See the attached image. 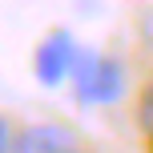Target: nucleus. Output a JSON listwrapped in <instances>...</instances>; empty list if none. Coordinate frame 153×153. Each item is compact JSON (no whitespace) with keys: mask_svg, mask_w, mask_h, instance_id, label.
I'll return each mask as SVG.
<instances>
[{"mask_svg":"<svg viewBox=\"0 0 153 153\" xmlns=\"http://www.w3.org/2000/svg\"><path fill=\"white\" fill-rule=\"evenodd\" d=\"M73 93L81 105H113L125 93V69L105 53H81L73 69Z\"/></svg>","mask_w":153,"mask_h":153,"instance_id":"nucleus-1","label":"nucleus"},{"mask_svg":"<svg viewBox=\"0 0 153 153\" xmlns=\"http://www.w3.org/2000/svg\"><path fill=\"white\" fill-rule=\"evenodd\" d=\"M76 61H81V48H76L73 32L56 28V32H48V36L40 40L36 56H32V69H36V81H40V85L56 89V85L73 81V69H76Z\"/></svg>","mask_w":153,"mask_h":153,"instance_id":"nucleus-2","label":"nucleus"},{"mask_svg":"<svg viewBox=\"0 0 153 153\" xmlns=\"http://www.w3.org/2000/svg\"><path fill=\"white\" fill-rule=\"evenodd\" d=\"M12 153H81L69 129L61 125H28L16 133Z\"/></svg>","mask_w":153,"mask_h":153,"instance_id":"nucleus-3","label":"nucleus"},{"mask_svg":"<svg viewBox=\"0 0 153 153\" xmlns=\"http://www.w3.org/2000/svg\"><path fill=\"white\" fill-rule=\"evenodd\" d=\"M137 125H141V133H145V141L153 145V81L141 89V97H137Z\"/></svg>","mask_w":153,"mask_h":153,"instance_id":"nucleus-4","label":"nucleus"},{"mask_svg":"<svg viewBox=\"0 0 153 153\" xmlns=\"http://www.w3.org/2000/svg\"><path fill=\"white\" fill-rule=\"evenodd\" d=\"M12 129H8V121H4V117H0V153H12Z\"/></svg>","mask_w":153,"mask_h":153,"instance_id":"nucleus-5","label":"nucleus"},{"mask_svg":"<svg viewBox=\"0 0 153 153\" xmlns=\"http://www.w3.org/2000/svg\"><path fill=\"white\" fill-rule=\"evenodd\" d=\"M149 40H153V32H149Z\"/></svg>","mask_w":153,"mask_h":153,"instance_id":"nucleus-6","label":"nucleus"}]
</instances>
